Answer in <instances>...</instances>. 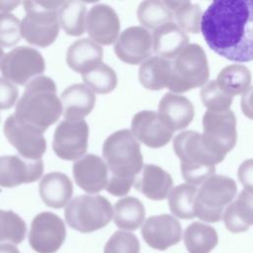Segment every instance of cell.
I'll return each instance as SVG.
<instances>
[{
	"mask_svg": "<svg viewBox=\"0 0 253 253\" xmlns=\"http://www.w3.org/2000/svg\"><path fill=\"white\" fill-rule=\"evenodd\" d=\"M201 32L215 53L235 61L253 60V0H214L203 13Z\"/></svg>",
	"mask_w": 253,
	"mask_h": 253,
	"instance_id": "obj_1",
	"label": "cell"
},
{
	"mask_svg": "<svg viewBox=\"0 0 253 253\" xmlns=\"http://www.w3.org/2000/svg\"><path fill=\"white\" fill-rule=\"evenodd\" d=\"M102 154L109 168L106 190L117 197L126 195L143 167L139 141L130 129H119L105 139Z\"/></svg>",
	"mask_w": 253,
	"mask_h": 253,
	"instance_id": "obj_2",
	"label": "cell"
},
{
	"mask_svg": "<svg viewBox=\"0 0 253 253\" xmlns=\"http://www.w3.org/2000/svg\"><path fill=\"white\" fill-rule=\"evenodd\" d=\"M14 114L44 132L62 114L55 82L44 75L31 80L17 102Z\"/></svg>",
	"mask_w": 253,
	"mask_h": 253,
	"instance_id": "obj_3",
	"label": "cell"
},
{
	"mask_svg": "<svg viewBox=\"0 0 253 253\" xmlns=\"http://www.w3.org/2000/svg\"><path fill=\"white\" fill-rule=\"evenodd\" d=\"M173 148L181 161L183 179L194 186H201L214 175L215 165L222 161L208 150L202 133L195 130H185L177 134L173 140Z\"/></svg>",
	"mask_w": 253,
	"mask_h": 253,
	"instance_id": "obj_4",
	"label": "cell"
},
{
	"mask_svg": "<svg viewBox=\"0 0 253 253\" xmlns=\"http://www.w3.org/2000/svg\"><path fill=\"white\" fill-rule=\"evenodd\" d=\"M63 1H24L25 17L21 21L22 37L33 45L46 47L59 33L58 10Z\"/></svg>",
	"mask_w": 253,
	"mask_h": 253,
	"instance_id": "obj_5",
	"label": "cell"
},
{
	"mask_svg": "<svg viewBox=\"0 0 253 253\" xmlns=\"http://www.w3.org/2000/svg\"><path fill=\"white\" fill-rule=\"evenodd\" d=\"M210 77L207 54L198 43H189L172 62L168 89L175 94L204 87Z\"/></svg>",
	"mask_w": 253,
	"mask_h": 253,
	"instance_id": "obj_6",
	"label": "cell"
},
{
	"mask_svg": "<svg viewBox=\"0 0 253 253\" xmlns=\"http://www.w3.org/2000/svg\"><path fill=\"white\" fill-rule=\"evenodd\" d=\"M113 216L112 204L107 198L100 195L75 197L64 210L67 224L81 233H90L105 227Z\"/></svg>",
	"mask_w": 253,
	"mask_h": 253,
	"instance_id": "obj_7",
	"label": "cell"
},
{
	"mask_svg": "<svg viewBox=\"0 0 253 253\" xmlns=\"http://www.w3.org/2000/svg\"><path fill=\"white\" fill-rule=\"evenodd\" d=\"M237 194L233 179L224 175H212L198 189L195 200L196 216L208 222L219 221L225 209Z\"/></svg>",
	"mask_w": 253,
	"mask_h": 253,
	"instance_id": "obj_8",
	"label": "cell"
},
{
	"mask_svg": "<svg viewBox=\"0 0 253 253\" xmlns=\"http://www.w3.org/2000/svg\"><path fill=\"white\" fill-rule=\"evenodd\" d=\"M202 137L208 150L224 159L236 144V117L230 110L225 112L207 111L203 116Z\"/></svg>",
	"mask_w": 253,
	"mask_h": 253,
	"instance_id": "obj_9",
	"label": "cell"
},
{
	"mask_svg": "<svg viewBox=\"0 0 253 253\" xmlns=\"http://www.w3.org/2000/svg\"><path fill=\"white\" fill-rule=\"evenodd\" d=\"M45 69L44 58L34 47L20 45L7 52L0 64L2 76L17 85H27Z\"/></svg>",
	"mask_w": 253,
	"mask_h": 253,
	"instance_id": "obj_10",
	"label": "cell"
},
{
	"mask_svg": "<svg viewBox=\"0 0 253 253\" xmlns=\"http://www.w3.org/2000/svg\"><path fill=\"white\" fill-rule=\"evenodd\" d=\"M3 132L20 156L31 160L42 159L46 141L43 131L39 127L12 114L4 123Z\"/></svg>",
	"mask_w": 253,
	"mask_h": 253,
	"instance_id": "obj_11",
	"label": "cell"
},
{
	"mask_svg": "<svg viewBox=\"0 0 253 253\" xmlns=\"http://www.w3.org/2000/svg\"><path fill=\"white\" fill-rule=\"evenodd\" d=\"M88 137L89 126L85 120H63L55 127L52 149L60 159L76 161L86 153Z\"/></svg>",
	"mask_w": 253,
	"mask_h": 253,
	"instance_id": "obj_12",
	"label": "cell"
},
{
	"mask_svg": "<svg viewBox=\"0 0 253 253\" xmlns=\"http://www.w3.org/2000/svg\"><path fill=\"white\" fill-rule=\"evenodd\" d=\"M65 238V224L55 213L42 211L33 218L29 232V243L36 252L55 253Z\"/></svg>",
	"mask_w": 253,
	"mask_h": 253,
	"instance_id": "obj_13",
	"label": "cell"
},
{
	"mask_svg": "<svg viewBox=\"0 0 253 253\" xmlns=\"http://www.w3.org/2000/svg\"><path fill=\"white\" fill-rule=\"evenodd\" d=\"M152 48V37L147 29L140 26H131L125 29L118 37L114 51L124 62L138 64L146 60Z\"/></svg>",
	"mask_w": 253,
	"mask_h": 253,
	"instance_id": "obj_14",
	"label": "cell"
},
{
	"mask_svg": "<svg viewBox=\"0 0 253 253\" xmlns=\"http://www.w3.org/2000/svg\"><path fill=\"white\" fill-rule=\"evenodd\" d=\"M42 172V159H26L19 154L0 156V187L13 188L36 182Z\"/></svg>",
	"mask_w": 253,
	"mask_h": 253,
	"instance_id": "obj_15",
	"label": "cell"
},
{
	"mask_svg": "<svg viewBox=\"0 0 253 253\" xmlns=\"http://www.w3.org/2000/svg\"><path fill=\"white\" fill-rule=\"evenodd\" d=\"M120 19L113 7L99 3L90 8L86 16V32L100 45L116 42L120 33Z\"/></svg>",
	"mask_w": 253,
	"mask_h": 253,
	"instance_id": "obj_16",
	"label": "cell"
},
{
	"mask_svg": "<svg viewBox=\"0 0 253 253\" xmlns=\"http://www.w3.org/2000/svg\"><path fill=\"white\" fill-rule=\"evenodd\" d=\"M141 235L151 248L166 250L181 240L182 227L179 220L171 214L151 215L143 222Z\"/></svg>",
	"mask_w": 253,
	"mask_h": 253,
	"instance_id": "obj_17",
	"label": "cell"
},
{
	"mask_svg": "<svg viewBox=\"0 0 253 253\" xmlns=\"http://www.w3.org/2000/svg\"><path fill=\"white\" fill-rule=\"evenodd\" d=\"M130 127L134 137L150 148L166 145L174 132L162 121L158 113L150 110L136 113L132 117Z\"/></svg>",
	"mask_w": 253,
	"mask_h": 253,
	"instance_id": "obj_18",
	"label": "cell"
},
{
	"mask_svg": "<svg viewBox=\"0 0 253 253\" xmlns=\"http://www.w3.org/2000/svg\"><path fill=\"white\" fill-rule=\"evenodd\" d=\"M72 173L77 186L88 194L106 189L109 181V168L105 160L96 154H86L74 161Z\"/></svg>",
	"mask_w": 253,
	"mask_h": 253,
	"instance_id": "obj_19",
	"label": "cell"
},
{
	"mask_svg": "<svg viewBox=\"0 0 253 253\" xmlns=\"http://www.w3.org/2000/svg\"><path fill=\"white\" fill-rule=\"evenodd\" d=\"M133 187L146 198L154 201L166 199L173 189L171 175L158 165L145 164L134 180Z\"/></svg>",
	"mask_w": 253,
	"mask_h": 253,
	"instance_id": "obj_20",
	"label": "cell"
},
{
	"mask_svg": "<svg viewBox=\"0 0 253 253\" xmlns=\"http://www.w3.org/2000/svg\"><path fill=\"white\" fill-rule=\"evenodd\" d=\"M158 115L175 131L187 127L192 123L195 109L187 97L168 92L159 101Z\"/></svg>",
	"mask_w": 253,
	"mask_h": 253,
	"instance_id": "obj_21",
	"label": "cell"
},
{
	"mask_svg": "<svg viewBox=\"0 0 253 253\" xmlns=\"http://www.w3.org/2000/svg\"><path fill=\"white\" fill-rule=\"evenodd\" d=\"M60 102L64 120H84L92 112L96 103V96L85 84L76 83L62 91Z\"/></svg>",
	"mask_w": 253,
	"mask_h": 253,
	"instance_id": "obj_22",
	"label": "cell"
},
{
	"mask_svg": "<svg viewBox=\"0 0 253 253\" xmlns=\"http://www.w3.org/2000/svg\"><path fill=\"white\" fill-rule=\"evenodd\" d=\"M39 192L42 202L49 208L61 209L68 205L73 194L70 178L62 172H49L41 179Z\"/></svg>",
	"mask_w": 253,
	"mask_h": 253,
	"instance_id": "obj_23",
	"label": "cell"
},
{
	"mask_svg": "<svg viewBox=\"0 0 253 253\" xmlns=\"http://www.w3.org/2000/svg\"><path fill=\"white\" fill-rule=\"evenodd\" d=\"M189 44L188 35L173 22L164 24L153 31L152 48L157 56L175 58Z\"/></svg>",
	"mask_w": 253,
	"mask_h": 253,
	"instance_id": "obj_24",
	"label": "cell"
},
{
	"mask_svg": "<svg viewBox=\"0 0 253 253\" xmlns=\"http://www.w3.org/2000/svg\"><path fill=\"white\" fill-rule=\"evenodd\" d=\"M103 59L102 46L89 38L73 42L66 51V63L75 72L85 73L100 63Z\"/></svg>",
	"mask_w": 253,
	"mask_h": 253,
	"instance_id": "obj_25",
	"label": "cell"
},
{
	"mask_svg": "<svg viewBox=\"0 0 253 253\" xmlns=\"http://www.w3.org/2000/svg\"><path fill=\"white\" fill-rule=\"evenodd\" d=\"M172 77V62L160 56H150L138 69L140 84L148 90L158 91L168 88Z\"/></svg>",
	"mask_w": 253,
	"mask_h": 253,
	"instance_id": "obj_26",
	"label": "cell"
},
{
	"mask_svg": "<svg viewBox=\"0 0 253 253\" xmlns=\"http://www.w3.org/2000/svg\"><path fill=\"white\" fill-rule=\"evenodd\" d=\"M225 227L232 233L246 231L253 224V194L243 190L224 211Z\"/></svg>",
	"mask_w": 253,
	"mask_h": 253,
	"instance_id": "obj_27",
	"label": "cell"
},
{
	"mask_svg": "<svg viewBox=\"0 0 253 253\" xmlns=\"http://www.w3.org/2000/svg\"><path fill=\"white\" fill-rule=\"evenodd\" d=\"M144 217V206L135 197L122 198L114 206V222L121 229L135 230L142 224Z\"/></svg>",
	"mask_w": 253,
	"mask_h": 253,
	"instance_id": "obj_28",
	"label": "cell"
},
{
	"mask_svg": "<svg viewBox=\"0 0 253 253\" xmlns=\"http://www.w3.org/2000/svg\"><path fill=\"white\" fill-rule=\"evenodd\" d=\"M217 241L215 229L203 222L191 223L184 232V242L189 253H210Z\"/></svg>",
	"mask_w": 253,
	"mask_h": 253,
	"instance_id": "obj_29",
	"label": "cell"
},
{
	"mask_svg": "<svg viewBox=\"0 0 253 253\" xmlns=\"http://www.w3.org/2000/svg\"><path fill=\"white\" fill-rule=\"evenodd\" d=\"M251 72L243 64H229L222 68L215 82L227 95L234 97L243 94L251 83Z\"/></svg>",
	"mask_w": 253,
	"mask_h": 253,
	"instance_id": "obj_30",
	"label": "cell"
},
{
	"mask_svg": "<svg viewBox=\"0 0 253 253\" xmlns=\"http://www.w3.org/2000/svg\"><path fill=\"white\" fill-rule=\"evenodd\" d=\"M86 16V5L78 0L63 1L58 10L59 25L65 34L73 37H79L85 33Z\"/></svg>",
	"mask_w": 253,
	"mask_h": 253,
	"instance_id": "obj_31",
	"label": "cell"
},
{
	"mask_svg": "<svg viewBox=\"0 0 253 253\" xmlns=\"http://www.w3.org/2000/svg\"><path fill=\"white\" fill-rule=\"evenodd\" d=\"M198 193L197 186L184 183L172 189L168 196L171 212L179 218L191 219L196 216L195 200Z\"/></svg>",
	"mask_w": 253,
	"mask_h": 253,
	"instance_id": "obj_32",
	"label": "cell"
},
{
	"mask_svg": "<svg viewBox=\"0 0 253 253\" xmlns=\"http://www.w3.org/2000/svg\"><path fill=\"white\" fill-rule=\"evenodd\" d=\"M173 12L177 26L185 33L197 34L201 32L203 12L199 4L191 1H165Z\"/></svg>",
	"mask_w": 253,
	"mask_h": 253,
	"instance_id": "obj_33",
	"label": "cell"
},
{
	"mask_svg": "<svg viewBox=\"0 0 253 253\" xmlns=\"http://www.w3.org/2000/svg\"><path fill=\"white\" fill-rule=\"evenodd\" d=\"M138 22L145 29H157L158 27L172 22L173 12L161 0H145L140 2L136 10Z\"/></svg>",
	"mask_w": 253,
	"mask_h": 253,
	"instance_id": "obj_34",
	"label": "cell"
},
{
	"mask_svg": "<svg viewBox=\"0 0 253 253\" xmlns=\"http://www.w3.org/2000/svg\"><path fill=\"white\" fill-rule=\"evenodd\" d=\"M81 75L85 85L93 92L99 94L112 92L118 84L116 71L111 66L103 62Z\"/></svg>",
	"mask_w": 253,
	"mask_h": 253,
	"instance_id": "obj_35",
	"label": "cell"
},
{
	"mask_svg": "<svg viewBox=\"0 0 253 253\" xmlns=\"http://www.w3.org/2000/svg\"><path fill=\"white\" fill-rule=\"evenodd\" d=\"M26 233L27 226L20 215L12 211L0 210V242L20 244Z\"/></svg>",
	"mask_w": 253,
	"mask_h": 253,
	"instance_id": "obj_36",
	"label": "cell"
},
{
	"mask_svg": "<svg viewBox=\"0 0 253 253\" xmlns=\"http://www.w3.org/2000/svg\"><path fill=\"white\" fill-rule=\"evenodd\" d=\"M201 100L210 112H225L230 110L233 97L224 93L214 81H211L202 87Z\"/></svg>",
	"mask_w": 253,
	"mask_h": 253,
	"instance_id": "obj_37",
	"label": "cell"
},
{
	"mask_svg": "<svg viewBox=\"0 0 253 253\" xmlns=\"http://www.w3.org/2000/svg\"><path fill=\"white\" fill-rule=\"evenodd\" d=\"M138 238L131 232L118 230L109 238L104 247V253H139Z\"/></svg>",
	"mask_w": 253,
	"mask_h": 253,
	"instance_id": "obj_38",
	"label": "cell"
},
{
	"mask_svg": "<svg viewBox=\"0 0 253 253\" xmlns=\"http://www.w3.org/2000/svg\"><path fill=\"white\" fill-rule=\"evenodd\" d=\"M21 38V21L11 13H0V46H13Z\"/></svg>",
	"mask_w": 253,
	"mask_h": 253,
	"instance_id": "obj_39",
	"label": "cell"
},
{
	"mask_svg": "<svg viewBox=\"0 0 253 253\" xmlns=\"http://www.w3.org/2000/svg\"><path fill=\"white\" fill-rule=\"evenodd\" d=\"M19 96L17 86L0 76V110H7L12 108Z\"/></svg>",
	"mask_w": 253,
	"mask_h": 253,
	"instance_id": "obj_40",
	"label": "cell"
},
{
	"mask_svg": "<svg viewBox=\"0 0 253 253\" xmlns=\"http://www.w3.org/2000/svg\"><path fill=\"white\" fill-rule=\"evenodd\" d=\"M237 176L244 190L253 194V158L244 160L239 165Z\"/></svg>",
	"mask_w": 253,
	"mask_h": 253,
	"instance_id": "obj_41",
	"label": "cell"
},
{
	"mask_svg": "<svg viewBox=\"0 0 253 253\" xmlns=\"http://www.w3.org/2000/svg\"><path fill=\"white\" fill-rule=\"evenodd\" d=\"M242 113L253 121V86H250L242 95L240 100Z\"/></svg>",
	"mask_w": 253,
	"mask_h": 253,
	"instance_id": "obj_42",
	"label": "cell"
},
{
	"mask_svg": "<svg viewBox=\"0 0 253 253\" xmlns=\"http://www.w3.org/2000/svg\"><path fill=\"white\" fill-rule=\"evenodd\" d=\"M20 4V1H0V13H9Z\"/></svg>",
	"mask_w": 253,
	"mask_h": 253,
	"instance_id": "obj_43",
	"label": "cell"
},
{
	"mask_svg": "<svg viewBox=\"0 0 253 253\" xmlns=\"http://www.w3.org/2000/svg\"><path fill=\"white\" fill-rule=\"evenodd\" d=\"M0 253H20V251L12 243H3L0 244Z\"/></svg>",
	"mask_w": 253,
	"mask_h": 253,
	"instance_id": "obj_44",
	"label": "cell"
},
{
	"mask_svg": "<svg viewBox=\"0 0 253 253\" xmlns=\"http://www.w3.org/2000/svg\"><path fill=\"white\" fill-rule=\"evenodd\" d=\"M4 51H3V49H2V47L0 46V64H1V61H2V59H3V57H4Z\"/></svg>",
	"mask_w": 253,
	"mask_h": 253,
	"instance_id": "obj_45",
	"label": "cell"
}]
</instances>
